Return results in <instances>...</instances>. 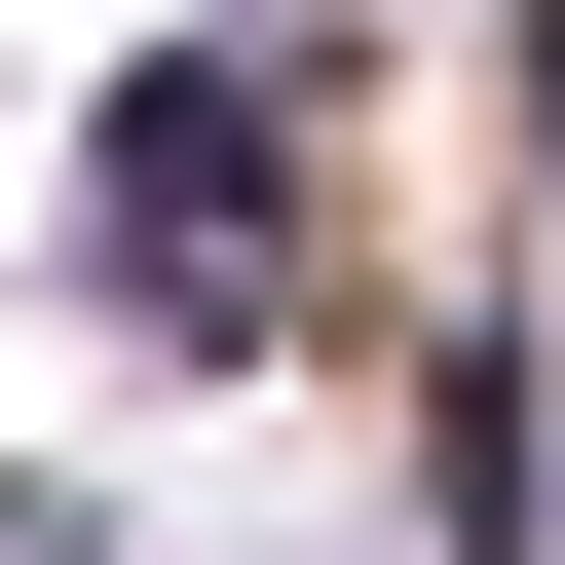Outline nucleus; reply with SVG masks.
<instances>
[{"label": "nucleus", "instance_id": "nucleus-1", "mask_svg": "<svg viewBox=\"0 0 565 565\" xmlns=\"http://www.w3.org/2000/svg\"><path fill=\"white\" fill-rule=\"evenodd\" d=\"M114 264L151 302H264V76H151L114 114Z\"/></svg>", "mask_w": 565, "mask_h": 565}]
</instances>
